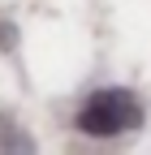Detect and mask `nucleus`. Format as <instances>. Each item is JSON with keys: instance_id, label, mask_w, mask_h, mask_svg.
<instances>
[{"instance_id": "f03ea898", "label": "nucleus", "mask_w": 151, "mask_h": 155, "mask_svg": "<svg viewBox=\"0 0 151 155\" xmlns=\"http://www.w3.org/2000/svg\"><path fill=\"white\" fill-rule=\"evenodd\" d=\"M13 30H17L13 22H0V48H13V39H17Z\"/></svg>"}, {"instance_id": "f257e3e1", "label": "nucleus", "mask_w": 151, "mask_h": 155, "mask_svg": "<svg viewBox=\"0 0 151 155\" xmlns=\"http://www.w3.org/2000/svg\"><path fill=\"white\" fill-rule=\"evenodd\" d=\"M73 125H78V134H86V138H117V134L143 125V108H138V99L129 91L112 86V91H95L78 108Z\"/></svg>"}]
</instances>
